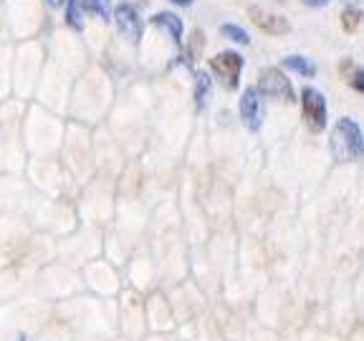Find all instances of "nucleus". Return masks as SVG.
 I'll list each match as a JSON object with an SVG mask.
<instances>
[{"mask_svg": "<svg viewBox=\"0 0 364 341\" xmlns=\"http://www.w3.org/2000/svg\"><path fill=\"white\" fill-rule=\"evenodd\" d=\"M362 149L364 139L359 124L349 117H341L331 129V154H334V159L336 162H354V159L362 157Z\"/></svg>", "mask_w": 364, "mask_h": 341, "instance_id": "1", "label": "nucleus"}, {"mask_svg": "<svg viewBox=\"0 0 364 341\" xmlns=\"http://www.w3.org/2000/svg\"><path fill=\"white\" fill-rule=\"evenodd\" d=\"M210 68L218 74V79H223V84H225L228 89H235V86H238L240 71H243V58L235 51H223L210 58Z\"/></svg>", "mask_w": 364, "mask_h": 341, "instance_id": "2", "label": "nucleus"}, {"mask_svg": "<svg viewBox=\"0 0 364 341\" xmlns=\"http://www.w3.org/2000/svg\"><path fill=\"white\" fill-rule=\"evenodd\" d=\"M258 89H261V94H268V97H273V99L294 102L291 81L281 74L279 68H263L261 76H258Z\"/></svg>", "mask_w": 364, "mask_h": 341, "instance_id": "3", "label": "nucleus"}, {"mask_svg": "<svg viewBox=\"0 0 364 341\" xmlns=\"http://www.w3.org/2000/svg\"><path fill=\"white\" fill-rule=\"evenodd\" d=\"M301 107H304V117L309 119L311 129H324V126H326V102H324V94H321V91H316V89H304Z\"/></svg>", "mask_w": 364, "mask_h": 341, "instance_id": "4", "label": "nucleus"}, {"mask_svg": "<svg viewBox=\"0 0 364 341\" xmlns=\"http://www.w3.org/2000/svg\"><path fill=\"white\" fill-rule=\"evenodd\" d=\"M114 21H117V28L124 36L129 43H136L142 38V21H139V13L129 6V3H122L114 13Z\"/></svg>", "mask_w": 364, "mask_h": 341, "instance_id": "5", "label": "nucleus"}, {"mask_svg": "<svg viewBox=\"0 0 364 341\" xmlns=\"http://www.w3.org/2000/svg\"><path fill=\"white\" fill-rule=\"evenodd\" d=\"M240 119L250 131L261 129V102H258V89H245L240 97Z\"/></svg>", "mask_w": 364, "mask_h": 341, "instance_id": "6", "label": "nucleus"}, {"mask_svg": "<svg viewBox=\"0 0 364 341\" xmlns=\"http://www.w3.org/2000/svg\"><path fill=\"white\" fill-rule=\"evenodd\" d=\"M250 18H253V23H256L263 33L281 36V33H289V31H291L289 21H286L284 16H273V13L258 11V8H250Z\"/></svg>", "mask_w": 364, "mask_h": 341, "instance_id": "7", "label": "nucleus"}, {"mask_svg": "<svg viewBox=\"0 0 364 341\" xmlns=\"http://www.w3.org/2000/svg\"><path fill=\"white\" fill-rule=\"evenodd\" d=\"M154 26H159V28H165L167 33L172 36V40L175 43H180L182 40V21L175 16V13H157V16L152 18Z\"/></svg>", "mask_w": 364, "mask_h": 341, "instance_id": "8", "label": "nucleus"}, {"mask_svg": "<svg viewBox=\"0 0 364 341\" xmlns=\"http://www.w3.org/2000/svg\"><path fill=\"white\" fill-rule=\"evenodd\" d=\"M284 66L291 68V71H296V74L306 76V79L316 76V63H314L311 58H306V56H289V58H284Z\"/></svg>", "mask_w": 364, "mask_h": 341, "instance_id": "9", "label": "nucleus"}, {"mask_svg": "<svg viewBox=\"0 0 364 341\" xmlns=\"http://www.w3.org/2000/svg\"><path fill=\"white\" fill-rule=\"evenodd\" d=\"M195 79H198V81H195V102H198L200 109H205V107H208V99H210V89H213L210 76L205 74V71H200Z\"/></svg>", "mask_w": 364, "mask_h": 341, "instance_id": "10", "label": "nucleus"}, {"mask_svg": "<svg viewBox=\"0 0 364 341\" xmlns=\"http://www.w3.org/2000/svg\"><path fill=\"white\" fill-rule=\"evenodd\" d=\"M220 33L225 36V38L235 40V43H243V45H248V43H250L248 31H243L240 26H233V23H225V26L220 28Z\"/></svg>", "mask_w": 364, "mask_h": 341, "instance_id": "11", "label": "nucleus"}, {"mask_svg": "<svg viewBox=\"0 0 364 341\" xmlns=\"http://www.w3.org/2000/svg\"><path fill=\"white\" fill-rule=\"evenodd\" d=\"M84 8L91 13H97L102 21H109V16H112V6H109V0H84Z\"/></svg>", "mask_w": 364, "mask_h": 341, "instance_id": "12", "label": "nucleus"}, {"mask_svg": "<svg viewBox=\"0 0 364 341\" xmlns=\"http://www.w3.org/2000/svg\"><path fill=\"white\" fill-rule=\"evenodd\" d=\"M68 26L76 31L84 28V18H81V6L79 0H68Z\"/></svg>", "mask_w": 364, "mask_h": 341, "instance_id": "13", "label": "nucleus"}, {"mask_svg": "<svg viewBox=\"0 0 364 341\" xmlns=\"http://www.w3.org/2000/svg\"><path fill=\"white\" fill-rule=\"evenodd\" d=\"M359 21H362V13H359L357 8H349V11H344V16H341V26H344V31H349V33L357 31Z\"/></svg>", "mask_w": 364, "mask_h": 341, "instance_id": "14", "label": "nucleus"}, {"mask_svg": "<svg viewBox=\"0 0 364 341\" xmlns=\"http://www.w3.org/2000/svg\"><path fill=\"white\" fill-rule=\"evenodd\" d=\"M352 84H354V89H357V91H362V89H364V74H362V71H357V74H354V81H352Z\"/></svg>", "mask_w": 364, "mask_h": 341, "instance_id": "15", "label": "nucleus"}, {"mask_svg": "<svg viewBox=\"0 0 364 341\" xmlns=\"http://www.w3.org/2000/svg\"><path fill=\"white\" fill-rule=\"evenodd\" d=\"M304 3H306L309 8H321V6H326L329 0H304Z\"/></svg>", "mask_w": 364, "mask_h": 341, "instance_id": "16", "label": "nucleus"}, {"mask_svg": "<svg viewBox=\"0 0 364 341\" xmlns=\"http://www.w3.org/2000/svg\"><path fill=\"white\" fill-rule=\"evenodd\" d=\"M66 0H48V6H53V8H58V6H63Z\"/></svg>", "mask_w": 364, "mask_h": 341, "instance_id": "17", "label": "nucleus"}, {"mask_svg": "<svg viewBox=\"0 0 364 341\" xmlns=\"http://www.w3.org/2000/svg\"><path fill=\"white\" fill-rule=\"evenodd\" d=\"M172 3H175V6H190L193 0H172Z\"/></svg>", "mask_w": 364, "mask_h": 341, "instance_id": "18", "label": "nucleus"}, {"mask_svg": "<svg viewBox=\"0 0 364 341\" xmlns=\"http://www.w3.org/2000/svg\"><path fill=\"white\" fill-rule=\"evenodd\" d=\"M18 341H26V339H23V336H18Z\"/></svg>", "mask_w": 364, "mask_h": 341, "instance_id": "19", "label": "nucleus"}]
</instances>
